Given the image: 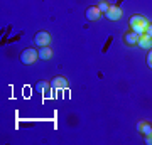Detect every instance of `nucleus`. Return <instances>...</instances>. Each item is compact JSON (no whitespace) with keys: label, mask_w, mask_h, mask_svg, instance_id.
I'll use <instances>...</instances> for the list:
<instances>
[{"label":"nucleus","mask_w":152,"mask_h":145,"mask_svg":"<svg viewBox=\"0 0 152 145\" xmlns=\"http://www.w3.org/2000/svg\"><path fill=\"white\" fill-rule=\"evenodd\" d=\"M144 140H145V144H147V145H152V133H151V135H147V137H144Z\"/></svg>","instance_id":"nucleus-15"},{"label":"nucleus","mask_w":152,"mask_h":145,"mask_svg":"<svg viewBox=\"0 0 152 145\" xmlns=\"http://www.w3.org/2000/svg\"><path fill=\"white\" fill-rule=\"evenodd\" d=\"M112 44V37H108V42H107V46L103 47V52H107V49H108V46Z\"/></svg>","instance_id":"nucleus-16"},{"label":"nucleus","mask_w":152,"mask_h":145,"mask_svg":"<svg viewBox=\"0 0 152 145\" xmlns=\"http://www.w3.org/2000/svg\"><path fill=\"white\" fill-rule=\"evenodd\" d=\"M34 42H36V46H39V47H46V46H49V42H51V36H49V32H46V31H39V32L34 36Z\"/></svg>","instance_id":"nucleus-3"},{"label":"nucleus","mask_w":152,"mask_h":145,"mask_svg":"<svg viewBox=\"0 0 152 145\" xmlns=\"http://www.w3.org/2000/svg\"><path fill=\"white\" fill-rule=\"evenodd\" d=\"M137 46H139L140 49H151L152 47V39L149 37V36H145V34H142L140 37H139Z\"/></svg>","instance_id":"nucleus-9"},{"label":"nucleus","mask_w":152,"mask_h":145,"mask_svg":"<svg viewBox=\"0 0 152 145\" xmlns=\"http://www.w3.org/2000/svg\"><path fill=\"white\" fill-rule=\"evenodd\" d=\"M129 26L132 27V31L135 34H139V36H142V34H145V27L149 26V22H147V19L144 15H132L130 20H129Z\"/></svg>","instance_id":"nucleus-1"},{"label":"nucleus","mask_w":152,"mask_h":145,"mask_svg":"<svg viewBox=\"0 0 152 145\" xmlns=\"http://www.w3.org/2000/svg\"><path fill=\"white\" fill-rule=\"evenodd\" d=\"M145 36H149L152 39V22H149V26L145 27Z\"/></svg>","instance_id":"nucleus-13"},{"label":"nucleus","mask_w":152,"mask_h":145,"mask_svg":"<svg viewBox=\"0 0 152 145\" xmlns=\"http://www.w3.org/2000/svg\"><path fill=\"white\" fill-rule=\"evenodd\" d=\"M53 58V51L49 49V46H46V47H41L39 49V59H42V61H48Z\"/></svg>","instance_id":"nucleus-10"},{"label":"nucleus","mask_w":152,"mask_h":145,"mask_svg":"<svg viewBox=\"0 0 152 145\" xmlns=\"http://www.w3.org/2000/svg\"><path fill=\"white\" fill-rule=\"evenodd\" d=\"M147 64L152 69V51H149V54H147Z\"/></svg>","instance_id":"nucleus-14"},{"label":"nucleus","mask_w":152,"mask_h":145,"mask_svg":"<svg viewBox=\"0 0 152 145\" xmlns=\"http://www.w3.org/2000/svg\"><path fill=\"white\" fill-rule=\"evenodd\" d=\"M85 15H86V19H88L90 22H95V20H98V19H100V15H102V10L98 9V5H96V7H88L86 12H85Z\"/></svg>","instance_id":"nucleus-5"},{"label":"nucleus","mask_w":152,"mask_h":145,"mask_svg":"<svg viewBox=\"0 0 152 145\" xmlns=\"http://www.w3.org/2000/svg\"><path fill=\"white\" fill-rule=\"evenodd\" d=\"M139 34H135L134 31H130V32H125L124 34V44L125 46H137V42H139Z\"/></svg>","instance_id":"nucleus-6"},{"label":"nucleus","mask_w":152,"mask_h":145,"mask_svg":"<svg viewBox=\"0 0 152 145\" xmlns=\"http://www.w3.org/2000/svg\"><path fill=\"white\" fill-rule=\"evenodd\" d=\"M137 130L140 132L142 137H147V135L152 133V123L151 122H139L137 123Z\"/></svg>","instance_id":"nucleus-8"},{"label":"nucleus","mask_w":152,"mask_h":145,"mask_svg":"<svg viewBox=\"0 0 152 145\" xmlns=\"http://www.w3.org/2000/svg\"><path fill=\"white\" fill-rule=\"evenodd\" d=\"M37 58H39V51H36V49H32V47L24 49V51H22V54H20V61H22V64H26V66L34 64Z\"/></svg>","instance_id":"nucleus-2"},{"label":"nucleus","mask_w":152,"mask_h":145,"mask_svg":"<svg viewBox=\"0 0 152 145\" xmlns=\"http://www.w3.org/2000/svg\"><path fill=\"white\" fill-rule=\"evenodd\" d=\"M51 86L54 90H66L68 88V79H66L64 76H56V78L51 79Z\"/></svg>","instance_id":"nucleus-4"},{"label":"nucleus","mask_w":152,"mask_h":145,"mask_svg":"<svg viewBox=\"0 0 152 145\" xmlns=\"http://www.w3.org/2000/svg\"><path fill=\"white\" fill-rule=\"evenodd\" d=\"M98 9L102 10V14H107V12H108V9H110L108 2H105V0H102V2L98 4Z\"/></svg>","instance_id":"nucleus-12"},{"label":"nucleus","mask_w":152,"mask_h":145,"mask_svg":"<svg viewBox=\"0 0 152 145\" xmlns=\"http://www.w3.org/2000/svg\"><path fill=\"white\" fill-rule=\"evenodd\" d=\"M105 15H107L108 20H118L120 17H122V10H120L118 5H110L108 12H107Z\"/></svg>","instance_id":"nucleus-7"},{"label":"nucleus","mask_w":152,"mask_h":145,"mask_svg":"<svg viewBox=\"0 0 152 145\" xmlns=\"http://www.w3.org/2000/svg\"><path fill=\"white\" fill-rule=\"evenodd\" d=\"M49 88H51V83L42 79V81H39L37 85H36V91H37V93H42V95H44V93H48Z\"/></svg>","instance_id":"nucleus-11"}]
</instances>
